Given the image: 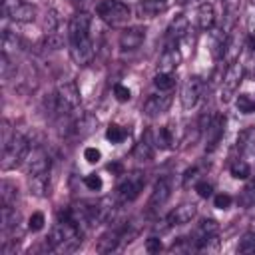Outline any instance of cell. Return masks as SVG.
Instances as JSON below:
<instances>
[{
	"mask_svg": "<svg viewBox=\"0 0 255 255\" xmlns=\"http://www.w3.org/2000/svg\"><path fill=\"white\" fill-rule=\"evenodd\" d=\"M90 24L92 18L86 12H78L68 26V38H70V56L76 64L86 66L94 58V42L90 38Z\"/></svg>",
	"mask_w": 255,
	"mask_h": 255,
	"instance_id": "6da1fadb",
	"label": "cell"
},
{
	"mask_svg": "<svg viewBox=\"0 0 255 255\" xmlns=\"http://www.w3.org/2000/svg\"><path fill=\"white\" fill-rule=\"evenodd\" d=\"M30 143L26 135L12 133V137L2 145V169H14L28 157Z\"/></svg>",
	"mask_w": 255,
	"mask_h": 255,
	"instance_id": "7a4b0ae2",
	"label": "cell"
},
{
	"mask_svg": "<svg viewBox=\"0 0 255 255\" xmlns=\"http://www.w3.org/2000/svg\"><path fill=\"white\" fill-rule=\"evenodd\" d=\"M96 14L110 26H122L131 18V10L122 0H102L96 6Z\"/></svg>",
	"mask_w": 255,
	"mask_h": 255,
	"instance_id": "3957f363",
	"label": "cell"
},
{
	"mask_svg": "<svg viewBox=\"0 0 255 255\" xmlns=\"http://www.w3.org/2000/svg\"><path fill=\"white\" fill-rule=\"evenodd\" d=\"M80 106V90L78 84L72 80H64L58 84L56 90V114L58 116H68Z\"/></svg>",
	"mask_w": 255,
	"mask_h": 255,
	"instance_id": "277c9868",
	"label": "cell"
},
{
	"mask_svg": "<svg viewBox=\"0 0 255 255\" xmlns=\"http://www.w3.org/2000/svg\"><path fill=\"white\" fill-rule=\"evenodd\" d=\"M243 74H245V68H243V64L239 60L233 62V64H229V68L225 70L223 82H221V90H219V100L223 104H229L233 100V96L237 94L239 84L243 80Z\"/></svg>",
	"mask_w": 255,
	"mask_h": 255,
	"instance_id": "5b68a950",
	"label": "cell"
},
{
	"mask_svg": "<svg viewBox=\"0 0 255 255\" xmlns=\"http://www.w3.org/2000/svg\"><path fill=\"white\" fill-rule=\"evenodd\" d=\"M143 185H145V173L137 169L129 171L124 177V181L118 185V195L122 197V201H133L143 191Z\"/></svg>",
	"mask_w": 255,
	"mask_h": 255,
	"instance_id": "8992f818",
	"label": "cell"
},
{
	"mask_svg": "<svg viewBox=\"0 0 255 255\" xmlns=\"http://www.w3.org/2000/svg\"><path fill=\"white\" fill-rule=\"evenodd\" d=\"M2 12L14 22H32L36 18V8L22 0H2Z\"/></svg>",
	"mask_w": 255,
	"mask_h": 255,
	"instance_id": "52a82bcc",
	"label": "cell"
},
{
	"mask_svg": "<svg viewBox=\"0 0 255 255\" xmlns=\"http://www.w3.org/2000/svg\"><path fill=\"white\" fill-rule=\"evenodd\" d=\"M223 129H225V118L221 114H211V120L203 129L205 131V139H207V143H205L207 151H213L217 147V143L223 137Z\"/></svg>",
	"mask_w": 255,
	"mask_h": 255,
	"instance_id": "ba28073f",
	"label": "cell"
},
{
	"mask_svg": "<svg viewBox=\"0 0 255 255\" xmlns=\"http://www.w3.org/2000/svg\"><path fill=\"white\" fill-rule=\"evenodd\" d=\"M201 90H203V84L197 76H189L181 88V106L185 110H191L197 102H199V96H201Z\"/></svg>",
	"mask_w": 255,
	"mask_h": 255,
	"instance_id": "9c48e42d",
	"label": "cell"
},
{
	"mask_svg": "<svg viewBox=\"0 0 255 255\" xmlns=\"http://www.w3.org/2000/svg\"><path fill=\"white\" fill-rule=\"evenodd\" d=\"M143 40H145V28L143 26H131L120 34V48L124 52H131V50H137L143 44Z\"/></svg>",
	"mask_w": 255,
	"mask_h": 255,
	"instance_id": "30bf717a",
	"label": "cell"
},
{
	"mask_svg": "<svg viewBox=\"0 0 255 255\" xmlns=\"http://www.w3.org/2000/svg\"><path fill=\"white\" fill-rule=\"evenodd\" d=\"M46 171H50V157L42 147H36L26 157V173L36 175V173H46Z\"/></svg>",
	"mask_w": 255,
	"mask_h": 255,
	"instance_id": "8fae6325",
	"label": "cell"
},
{
	"mask_svg": "<svg viewBox=\"0 0 255 255\" xmlns=\"http://www.w3.org/2000/svg\"><path fill=\"white\" fill-rule=\"evenodd\" d=\"M169 195H171V183H169V179L167 177H161V179H157L155 181V185H153V191H151V195H149V207L151 209H155V207H161V205H165V201L169 199Z\"/></svg>",
	"mask_w": 255,
	"mask_h": 255,
	"instance_id": "7c38bea8",
	"label": "cell"
},
{
	"mask_svg": "<svg viewBox=\"0 0 255 255\" xmlns=\"http://www.w3.org/2000/svg\"><path fill=\"white\" fill-rule=\"evenodd\" d=\"M169 106H171V96H167V94L149 96L145 100V104H143V114L149 116V118H153V116H159V114L167 112Z\"/></svg>",
	"mask_w": 255,
	"mask_h": 255,
	"instance_id": "4fadbf2b",
	"label": "cell"
},
{
	"mask_svg": "<svg viewBox=\"0 0 255 255\" xmlns=\"http://www.w3.org/2000/svg\"><path fill=\"white\" fill-rule=\"evenodd\" d=\"M195 213H197L195 203H181L167 215V223L169 225H185L195 217Z\"/></svg>",
	"mask_w": 255,
	"mask_h": 255,
	"instance_id": "5bb4252c",
	"label": "cell"
},
{
	"mask_svg": "<svg viewBox=\"0 0 255 255\" xmlns=\"http://www.w3.org/2000/svg\"><path fill=\"white\" fill-rule=\"evenodd\" d=\"M120 243H122V225L110 229L108 233H104V235L98 239L96 249H98V253H112Z\"/></svg>",
	"mask_w": 255,
	"mask_h": 255,
	"instance_id": "9a60e30c",
	"label": "cell"
},
{
	"mask_svg": "<svg viewBox=\"0 0 255 255\" xmlns=\"http://www.w3.org/2000/svg\"><path fill=\"white\" fill-rule=\"evenodd\" d=\"M189 32V20H187V16L185 14H177L171 22H169V26H167V36L171 38V40H181L185 34Z\"/></svg>",
	"mask_w": 255,
	"mask_h": 255,
	"instance_id": "2e32d148",
	"label": "cell"
},
{
	"mask_svg": "<svg viewBox=\"0 0 255 255\" xmlns=\"http://www.w3.org/2000/svg\"><path fill=\"white\" fill-rule=\"evenodd\" d=\"M239 50H241V38L239 34H227V40H225V48H223V54H221V60L233 64L237 62L239 58Z\"/></svg>",
	"mask_w": 255,
	"mask_h": 255,
	"instance_id": "e0dca14e",
	"label": "cell"
},
{
	"mask_svg": "<svg viewBox=\"0 0 255 255\" xmlns=\"http://www.w3.org/2000/svg\"><path fill=\"white\" fill-rule=\"evenodd\" d=\"M177 64H179V52H177L175 48H165V50L161 52L159 60H157V70L171 74V72L177 68Z\"/></svg>",
	"mask_w": 255,
	"mask_h": 255,
	"instance_id": "ac0fdd59",
	"label": "cell"
},
{
	"mask_svg": "<svg viewBox=\"0 0 255 255\" xmlns=\"http://www.w3.org/2000/svg\"><path fill=\"white\" fill-rule=\"evenodd\" d=\"M96 126H98L96 116H92V114H84V116H80V120L74 122L72 128H74V133H76V135L86 137V135H90V133L96 131Z\"/></svg>",
	"mask_w": 255,
	"mask_h": 255,
	"instance_id": "d6986e66",
	"label": "cell"
},
{
	"mask_svg": "<svg viewBox=\"0 0 255 255\" xmlns=\"http://www.w3.org/2000/svg\"><path fill=\"white\" fill-rule=\"evenodd\" d=\"M153 143H155V141H151V131H145V133L141 135V139H139V141L135 143V147H133V157L139 159V161L149 159V157L153 155Z\"/></svg>",
	"mask_w": 255,
	"mask_h": 255,
	"instance_id": "ffe728a7",
	"label": "cell"
},
{
	"mask_svg": "<svg viewBox=\"0 0 255 255\" xmlns=\"http://www.w3.org/2000/svg\"><path fill=\"white\" fill-rule=\"evenodd\" d=\"M197 24L201 30H211L215 26V8L209 2H203L197 8Z\"/></svg>",
	"mask_w": 255,
	"mask_h": 255,
	"instance_id": "44dd1931",
	"label": "cell"
},
{
	"mask_svg": "<svg viewBox=\"0 0 255 255\" xmlns=\"http://www.w3.org/2000/svg\"><path fill=\"white\" fill-rule=\"evenodd\" d=\"M48 171L46 173H36V175H28V187H30V193L38 195V197H44L46 191H48Z\"/></svg>",
	"mask_w": 255,
	"mask_h": 255,
	"instance_id": "7402d4cb",
	"label": "cell"
},
{
	"mask_svg": "<svg viewBox=\"0 0 255 255\" xmlns=\"http://www.w3.org/2000/svg\"><path fill=\"white\" fill-rule=\"evenodd\" d=\"M22 48V40L12 32V30H8V28H4L2 30V54H14V52H18Z\"/></svg>",
	"mask_w": 255,
	"mask_h": 255,
	"instance_id": "603a6c76",
	"label": "cell"
},
{
	"mask_svg": "<svg viewBox=\"0 0 255 255\" xmlns=\"http://www.w3.org/2000/svg\"><path fill=\"white\" fill-rule=\"evenodd\" d=\"M159 10H163V2L157 0H141L135 8L137 18H153L159 14Z\"/></svg>",
	"mask_w": 255,
	"mask_h": 255,
	"instance_id": "cb8c5ba5",
	"label": "cell"
},
{
	"mask_svg": "<svg viewBox=\"0 0 255 255\" xmlns=\"http://www.w3.org/2000/svg\"><path fill=\"white\" fill-rule=\"evenodd\" d=\"M217 231H219V225L215 219H203L195 229V243H199L211 235H217Z\"/></svg>",
	"mask_w": 255,
	"mask_h": 255,
	"instance_id": "d4e9b609",
	"label": "cell"
},
{
	"mask_svg": "<svg viewBox=\"0 0 255 255\" xmlns=\"http://www.w3.org/2000/svg\"><path fill=\"white\" fill-rule=\"evenodd\" d=\"M18 199V187L10 181H2L0 185V201L2 205H16Z\"/></svg>",
	"mask_w": 255,
	"mask_h": 255,
	"instance_id": "484cf974",
	"label": "cell"
},
{
	"mask_svg": "<svg viewBox=\"0 0 255 255\" xmlns=\"http://www.w3.org/2000/svg\"><path fill=\"white\" fill-rule=\"evenodd\" d=\"M253 145H255V126H249V128H245L239 133V137H237V149L243 153V151H249Z\"/></svg>",
	"mask_w": 255,
	"mask_h": 255,
	"instance_id": "4316f807",
	"label": "cell"
},
{
	"mask_svg": "<svg viewBox=\"0 0 255 255\" xmlns=\"http://www.w3.org/2000/svg\"><path fill=\"white\" fill-rule=\"evenodd\" d=\"M225 40H227V32L223 28L211 32V52H213L215 58H221L223 48H225Z\"/></svg>",
	"mask_w": 255,
	"mask_h": 255,
	"instance_id": "83f0119b",
	"label": "cell"
},
{
	"mask_svg": "<svg viewBox=\"0 0 255 255\" xmlns=\"http://www.w3.org/2000/svg\"><path fill=\"white\" fill-rule=\"evenodd\" d=\"M153 86L157 90H161V92H169L175 86V78L171 74H167V72H157L155 78H153Z\"/></svg>",
	"mask_w": 255,
	"mask_h": 255,
	"instance_id": "f1b7e54d",
	"label": "cell"
},
{
	"mask_svg": "<svg viewBox=\"0 0 255 255\" xmlns=\"http://www.w3.org/2000/svg\"><path fill=\"white\" fill-rule=\"evenodd\" d=\"M155 145L161 147V149H169V147L173 145V133H171L169 126L159 128V131H157V135H155Z\"/></svg>",
	"mask_w": 255,
	"mask_h": 255,
	"instance_id": "f546056e",
	"label": "cell"
},
{
	"mask_svg": "<svg viewBox=\"0 0 255 255\" xmlns=\"http://www.w3.org/2000/svg\"><path fill=\"white\" fill-rule=\"evenodd\" d=\"M229 171H231V175H233L235 179H247V177L251 175V167H249V163L243 161V159H235V161L231 163Z\"/></svg>",
	"mask_w": 255,
	"mask_h": 255,
	"instance_id": "4dcf8cb0",
	"label": "cell"
},
{
	"mask_svg": "<svg viewBox=\"0 0 255 255\" xmlns=\"http://www.w3.org/2000/svg\"><path fill=\"white\" fill-rule=\"evenodd\" d=\"M235 106H237V110L241 114H253L255 112V100L251 96H245V94L243 96H237Z\"/></svg>",
	"mask_w": 255,
	"mask_h": 255,
	"instance_id": "1f68e13d",
	"label": "cell"
},
{
	"mask_svg": "<svg viewBox=\"0 0 255 255\" xmlns=\"http://www.w3.org/2000/svg\"><path fill=\"white\" fill-rule=\"evenodd\" d=\"M239 12V6H237V0H225V28L223 30H229L235 16Z\"/></svg>",
	"mask_w": 255,
	"mask_h": 255,
	"instance_id": "d6a6232c",
	"label": "cell"
},
{
	"mask_svg": "<svg viewBox=\"0 0 255 255\" xmlns=\"http://www.w3.org/2000/svg\"><path fill=\"white\" fill-rule=\"evenodd\" d=\"M239 253H255V229H251L249 233L243 235L239 247H237Z\"/></svg>",
	"mask_w": 255,
	"mask_h": 255,
	"instance_id": "836d02e7",
	"label": "cell"
},
{
	"mask_svg": "<svg viewBox=\"0 0 255 255\" xmlns=\"http://www.w3.org/2000/svg\"><path fill=\"white\" fill-rule=\"evenodd\" d=\"M58 24H60V18H58L56 10H48L46 16H44V30H46V34L58 32Z\"/></svg>",
	"mask_w": 255,
	"mask_h": 255,
	"instance_id": "e575fe53",
	"label": "cell"
},
{
	"mask_svg": "<svg viewBox=\"0 0 255 255\" xmlns=\"http://www.w3.org/2000/svg\"><path fill=\"white\" fill-rule=\"evenodd\" d=\"M106 137H108L112 143H120V141L126 137V129L120 128V126H116V124H112V126L106 129Z\"/></svg>",
	"mask_w": 255,
	"mask_h": 255,
	"instance_id": "d590c367",
	"label": "cell"
},
{
	"mask_svg": "<svg viewBox=\"0 0 255 255\" xmlns=\"http://www.w3.org/2000/svg\"><path fill=\"white\" fill-rule=\"evenodd\" d=\"M46 48L50 50H60L64 48V36L60 32H50L46 34Z\"/></svg>",
	"mask_w": 255,
	"mask_h": 255,
	"instance_id": "8d00e7d4",
	"label": "cell"
},
{
	"mask_svg": "<svg viewBox=\"0 0 255 255\" xmlns=\"http://www.w3.org/2000/svg\"><path fill=\"white\" fill-rule=\"evenodd\" d=\"M44 223H46L44 213L34 211V213L30 215V219H28V229H30V231H40V229L44 227Z\"/></svg>",
	"mask_w": 255,
	"mask_h": 255,
	"instance_id": "74e56055",
	"label": "cell"
},
{
	"mask_svg": "<svg viewBox=\"0 0 255 255\" xmlns=\"http://www.w3.org/2000/svg\"><path fill=\"white\" fill-rule=\"evenodd\" d=\"M84 185H86L88 189H92V191H100L102 185H104V181H102V177H100L98 173H90V175L84 177Z\"/></svg>",
	"mask_w": 255,
	"mask_h": 255,
	"instance_id": "f35d334b",
	"label": "cell"
},
{
	"mask_svg": "<svg viewBox=\"0 0 255 255\" xmlns=\"http://www.w3.org/2000/svg\"><path fill=\"white\" fill-rule=\"evenodd\" d=\"M114 96H116V100H118V102H128V100L131 98V92H129V88H128V86L116 84V86H114Z\"/></svg>",
	"mask_w": 255,
	"mask_h": 255,
	"instance_id": "ab89813d",
	"label": "cell"
},
{
	"mask_svg": "<svg viewBox=\"0 0 255 255\" xmlns=\"http://www.w3.org/2000/svg\"><path fill=\"white\" fill-rule=\"evenodd\" d=\"M231 195L229 193H217L215 197H213V203H215V207L217 209H229L231 207Z\"/></svg>",
	"mask_w": 255,
	"mask_h": 255,
	"instance_id": "60d3db41",
	"label": "cell"
},
{
	"mask_svg": "<svg viewBox=\"0 0 255 255\" xmlns=\"http://www.w3.org/2000/svg\"><path fill=\"white\" fill-rule=\"evenodd\" d=\"M195 191H197L199 197L207 199V197H211L213 187H211V183H207V181H197V183H195Z\"/></svg>",
	"mask_w": 255,
	"mask_h": 255,
	"instance_id": "b9f144b4",
	"label": "cell"
},
{
	"mask_svg": "<svg viewBox=\"0 0 255 255\" xmlns=\"http://www.w3.org/2000/svg\"><path fill=\"white\" fill-rule=\"evenodd\" d=\"M100 157H102V151H100L98 147H86V149H84V159H86L88 163H98Z\"/></svg>",
	"mask_w": 255,
	"mask_h": 255,
	"instance_id": "7bdbcfd3",
	"label": "cell"
},
{
	"mask_svg": "<svg viewBox=\"0 0 255 255\" xmlns=\"http://www.w3.org/2000/svg\"><path fill=\"white\" fill-rule=\"evenodd\" d=\"M161 249H163V245H161V239L159 237H149L145 241V251L147 253H159Z\"/></svg>",
	"mask_w": 255,
	"mask_h": 255,
	"instance_id": "ee69618b",
	"label": "cell"
},
{
	"mask_svg": "<svg viewBox=\"0 0 255 255\" xmlns=\"http://www.w3.org/2000/svg\"><path fill=\"white\" fill-rule=\"evenodd\" d=\"M195 179H197V167H191V169H187L185 175H183V185L187 187L189 181H195Z\"/></svg>",
	"mask_w": 255,
	"mask_h": 255,
	"instance_id": "f6af8a7d",
	"label": "cell"
},
{
	"mask_svg": "<svg viewBox=\"0 0 255 255\" xmlns=\"http://www.w3.org/2000/svg\"><path fill=\"white\" fill-rule=\"evenodd\" d=\"M247 26H249V30H251V32H255V12H253V10H249V16H247Z\"/></svg>",
	"mask_w": 255,
	"mask_h": 255,
	"instance_id": "bcb514c9",
	"label": "cell"
},
{
	"mask_svg": "<svg viewBox=\"0 0 255 255\" xmlns=\"http://www.w3.org/2000/svg\"><path fill=\"white\" fill-rule=\"evenodd\" d=\"M247 42H249V48H251V52L255 54V32H251V34H249V40H247Z\"/></svg>",
	"mask_w": 255,
	"mask_h": 255,
	"instance_id": "7dc6e473",
	"label": "cell"
},
{
	"mask_svg": "<svg viewBox=\"0 0 255 255\" xmlns=\"http://www.w3.org/2000/svg\"><path fill=\"white\" fill-rule=\"evenodd\" d=\"M108 169H110V171L120 173V171H122V165H120V163H110V165H108Z\"/></svg>",
	"mask_w": 255,
	"mask_h": 255,
	"instance_id": "c3c4849f",
	"label": "cell"
},
{
	"mask_svg": "<svg viewBox=\"0 0 255 255\" xmlns=\"http://www.w3.org/2000/svg\"><path fill=\"white\" fill-rule=\"evenodd\" d=\"M187 2H191V0H177V4H187Z\"/></svg>",
	"mask_w": 255,
	"mask_h": 255,
	"instance_id": "681fc988",
	"label": "cell"
},
{
	"mask_svg": "<svg viewBox=\"0 0 255 255\" xmlns=\"http://www.w3.org/2000/svg\"><path fill=\"white\" fill-rule=\"evenodd\" d=\"M157 2H163V4H165V0H157Z\"/></svg>",
	"mask_w": 255,
	"mask_h": 255,
	"instance_id": "f907efd6",
	"label": "cell"
}]
</instances>
